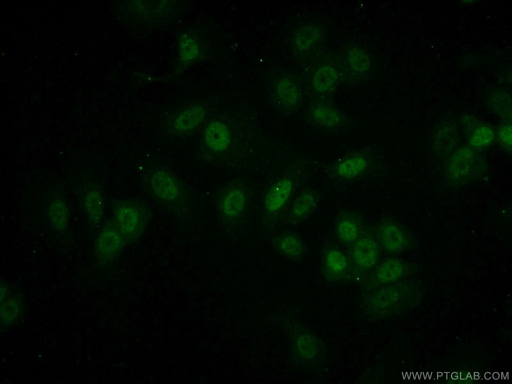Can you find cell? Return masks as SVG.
Segmentation results:
<instances>
[{
  "mask_svg": "<svg viewBox=\"0 0 512 384\" xmlns=\"http://www.w3.org/2000/svg\"><path fill=\"white\" fill-rule=\"evenodd\" d=\"M486 168V161L479 150L464 146L457 148L450 156L446 174L452 184L460 185L482 176Z\"/></svg>",
  "mask_w": 512,
  "mask_h": 384,
  "instance_id": "6da1fadb",
  "label": "cell"
},
{
  "mask_svg": "<svg viewBox=\"0 0 512 384\" xmlns=\"http://www.w3.org/2000/svg\"><path fill=\"white\" fill-rule=\"evenodd\" d=\"M114 222L128 243L138 240L148 225L151 212L145 205L133 200H122L114 208Z\"/></svg>",
  "mask_w": 512,
  "mask_h": 384,
  "instance_id": "7a4b0ae2",
  "label": "cell"
},
{
  "mask_svg": "<svg viewBox=\"0 0 512 384\" xmlns=\"http://www.w3.org/2000/svg\"><path fill=\"white\" fill-rule=\"evenodd\" d=\"M127 244L114 221L108 223L98 234L95 243L98 260L103 264L112 262Z\"/></svg>",
  "mask_w": 512,
  "mask_h": 384,
  "instance_id": "3957f363",
  "label": "cell"
},
{
  "mask_svg": "<svg viewBox=\"0 0 512 384\" xmlns=\"http://www.w3.org/2000/svg\"><path fill=\"white\" fill-rule=\"evenodd\" d=\"M460 122L464 129L468 146L480 150L492 144L496 137L493 128L470 114L463 115Z\"/></svg>",
  "mask_w": 512,
  "mask_h": 384,
  "instance_id": "277c9868",
  "label": "cell"
},
{
  "mask_svg": "<svg viewBox=\"0 0 512 384\" xmlns=\"http://www.w3.org/2000/svg\"><path fill=\"white\" fill-rule=\"evenodd\" d=\"M434 131L432 144L436 153L440 156H450L457 148L460 134L456 122L452 120H444Z\"/></svg>",
  "mask_w": 512,
  "mask_h": 384,
  "instance_id": "5b68a950",
  "label": "cell"
},
{
  "mask_svg": "<svg viewBox=\"0 0 512 384\" xmlns=\"http://www.w3.org/2000/svg\"><path fill=\"white\" fill-rule=\"evenodd\" d=\"M150 186L154 195L166 203H175L182 196L180 186L170 172L162 170L154 172L150 177Z\"/></svg>",
  "mask_w": 512,
  "mask_h": 384,
  "instance_id": "8992f818",
  "label": "cell"
},
{
  "mask_svg": "<svg viewBox=\"0 0 512 384\" xmlns=\"http://www.w3.org/2000/svg\"><path fill=\"white\" fill-rule=\"evenodd\" d=\"M377 236L382 248L388 252L396 253L406 249L409 244L408 236L396 224L386 220L378 228Z\"/></svg>",
  "mask_w": 512,
  "mask_h": 384,
  "instance_id": "52a82bcc",
  "label": "cell"
},
{
  "mask_svg": "<svg viewBox=\"0 0 512 384\" xmlns=\"http://www.w3.org/2000/svg\"><path fill=\"white\" fill-rule=\"evenodd\" d=\"M353 244L352 257L358 266L368 269L377 263L380 254V247L373 236H361Z\"/></svg>",
  "mask_w": 512,
  "mask_h": 384,
  "instance_id": "ba28073f",
  "label": "cell"
},
{
  "mask_svg": "<svg viewBox=\"0 0 512 384\" xmlns=\"http://www.w3.org/2000/svg\"><path fill=\"white\" fill-rule=\"evenodd\" d=\"M292 182L288 178H283L274 184L267 192L264 205L269 212H276L287 202L292 190Z\"/></svg>",
  "mask_w": 512,
  "mask_h": 384,
  "instance_id": "9c48e42d",
  "label": "cell"
},
{
  "mask_svg": "<svg viewBox=\"0 0 512 384\" xmlns=\"http://www.w3.org/2000/svg\"><path fill=\"white\" fill-rule=\"evenodd\" d=\"M230 131L224 123L214 121L207 126L204 139L209 148L216 152H222L230 145Z\"/></svg>",
  "mask_w": 512,
  "mask_h": 384,
  "instance_id": "30bf717a",
  "label": "cell"
},
{
  "mask_svg": "<svg viewBox=\"0 0 512 384\" xmlns=\"http://www.w3.org/2000/svg\"><path fill=\"white\" fill-rule=\"evenodd\" d=\"M276 249L282 255L291 260H301L306 248L302 239L292 232H286L278 236L274 240Z\"/></svg>",
  "mask_w": 512,
  "mask_h": 384,
  "instance_id": "8fae6325",
  "label": "cell"
},
{
  "mask_svg": "<svg viewBox=\"0 0 512 384\" xmlns=\"http://www.w3.org/2000/svg\"><path fill=\"white\" fill-rule=\"evenodd\" d=\"M362 226L360 220L356 214L350 212L342 216L336 224L338 239L346 244H354L360 236Z\"/></svg>",
  "mask_w": 512,
  "mask_h": 384,
  "instance_id": "7c38bea8",
  "label": "cell"
},
{
  "mask_svg": "<svg viewBox=\"0 0 512 384\" xmlns=\"http://www.w3.org/2000/svg\"><path fill=\"white\" fill-rule=\"evenodd\" d=\"M246 196L239 188L228 190L223 196L220 204L222 213L227 218H234L243 212L246 205Z\"/></svg>",
  "mask_w": 512,
  "mask_h": 384,
  "instance_id": "4fadbf2b",
  "label": "cell"
},
{
  "mask_svg": "<svg viewBox=\"0 0 512 384\" xmlns=\"http://www.w3.org/2000/svg\"><path fill=\"white\" fill-rule=\"evenodd\" d=\"M84 206L90 224L93 226L99 224L104 212V200L97 190L88 191L84 198Z\"/></svg>",
  "mask_w": 512,
  "mask_h": 384,
  "instance_id": "5bb4252c",
  "label": "cell"
},
{
  "mask_svg": "<svg viewBox=\"0 0 512 384\" xmlns=\"http://www.w3.org/2000/svg\"><path fill=\"white\" fill-rule=\"evenodd\" d=\"M206 110L202 106H194L181 112L174 122V129L179 132H186L197 128L202 122Z\"/></svg>",
  "mask_w": 512,
  "mask_h": 384,
  "instance_id": "9a60e30c",
  "label": "cell"
},
{
  "mask_svg": "<svg viewBox=\"0 0 512 384\" xmlns=\"http://www.w3.org/2000/svg\"><path fill=\"white\" fill-rule=\"evenodd\" d=\"M318 202L315 192L306 190L302 192L295 200L290 214L292 219L297 221L304 219L314 210Z\"/></svg>",
  "mask_w": 512,
  "mask_h": 384,
  "instance_id": "2e32d148",
  "label": "cell"
},
{
  "mask_svg": "<svg viewBox=\"0 0 512 384\" xmlns=\"http://www.w3.org/2000/svg\"><path fill=\"white\" fill-rule=\"evenodd\" d=\"M368 166L366 158L360 154L346 158L336 167L338 175L342 178H354L364 173Z\"/></svg>",
  "mask_w": 512,
  "mask_h": 384,
  "instance_id": "e0dca14e",
  "label": "cell"
},
{
  "mask_svg": "<svg viewBox=\"0 0 512 384\" xmlns=\"http://www.w3.org/2000/svg\"><path fill=\"white\" fill-rule=\"evenodd\" d=\"M406 264L398 258L386 260L379 266L376 272L377 280L388 284L398 280L404 273Z\"/></svg>",
  "mask_w": 512,
  "mask_h": 384,
  "instance_id": "ac0fdd59",
  "label": "cell"
},
{
  "mask_svg": "<svg viewBox=\"0 0 512 384\" xmlns=\"http://www.w3.org/2000/svg\"><path fill=\"white\" fill-rule=\"evenodd\" d=\"M48 214L52 226L58 232L66 230L68 222V209L66 202L60 198L53 200L50 204Z\"/></svg>",
  "mask_w": 512,
  "mask_h": 384,
  "instance_id": "d6986e66",
  "label": "cell"
},
{
  "mask_svg": "<svg viewBox=\"0 0 512 384\" xmlns=\"http://www.w3.org/2000/svg\"><path fill=\"white\" fill-rule=\"evenodd\" d=\"M276 94L280 103L285 107L296 106L299 100L300 94L296 84L290 80L284 78L277 84Z\"/></svg>",
  "mask_w": 512,
  "mask_h": 384,
  "instance_id": "ffe728a7",
  "label": "cell"
},
{
  "mask_svg": "<svg viewBox=\"0 0 512 384\" xmlns=\"http://www.w3.org/2000/svg\"><path fill=\"white\" fill-rule=\"evenodd\" d=\"M320 36V29L318 25L308 24L298 31L294 37V44L299 50H306L317 42Z\"/></svg>",
  "mask_w": 512,
  "mask_h": 384,
  "instance_id": "44dd1931",
  "label": "cell"
},
{
  "mask_svg": "<svg viewBox=\"0 0 512 384\" xmlns=\"http://www.w3.org/2000/svg\"><path fill=\"white\" fill-rule=\"evenodd\" d=\"M312 116L318 124L326 128H335L342 122V117L334 108L326 106H319L316 107Z\"/></svg>",
  "mask_w": 512,
  "mask_h": 384,
  "instance_id": "7402d4cb",
  "label": "cell"
},
{
  "mask_svg": "<svg viewBox=\"0 0 512 384\" xmlns=\"http://www.w3.org/2000/svg\"><path fill=\"white\" fill-rule=\"evenodd\" d=\"M338 78L336 70L330 66L319 68L315 72L312 85L314 90L318 92H326L334 85Z\"/></svg>",
  "mask_w": 512,
  "mask_h": 384,
  "instance_id": "603a6c76",
  "label": "cell"
},
{
  "mask_svg": "<svg viewBox=\"0 0 512 384\" xmlns=\"http://www.w3.org/2000/svg\"><path fill=\"white\" fill-rule=\"evenodd\" d=\"M489 105L504 121H511V99L508 94L497 92L492 94L489 98Z\"/></svg>",
  "mask_w": 512,
  "mask_h": 384,
  "instance_id": "cb8c5ba5",
  "label": "cell"
},
{
  "mask_svg": "<svg viewBox=\"0 0 512 384\" xmlns=\"http://www.w3.org/2000/svg\"><path fill=\"white\" fill-rule=\"evenodd\" d=\"M324 261L327 270L335 274L344 272L348 266L346 255L340 250L336 248L326 250L324 255Z\"/></svg>",
  "mask_w": 512,
  "mask_h": 384,
  "instance_id": "d4e9b609",
  "label": "cell"
},
{
  "mask_svg": "<svg viewBox=\"0 0 512 384\" xmlns=\"http://www.w3.org/2000/svg\"><path fill=\"white\" fill-rule=\"evenodd\" d=\"M3 301L1 302V323L8 325L14 322L20 316L22 304L20 300L14 297H7Z\"/></svg>",
  "mask_w": 512,
  "mask_h": 384,
  "instance_id": "484cf974",
  "label": "cell"
},
{
  "mask_svg": "<svg viewBox=\"0 0 512 384\" xmlns=\"http://www.w3.org/2000/svg\"><path fill=\"white\" fill-rule=\"evenodd\" d=\"M348 58L351 68L356 72H366L370 68V61L368 55L359 48H352L348 52Z\"/></svg>",
  "mask_w": 512,
  "mask_h": 384,
  "instance_id": "4316f807",
  "label": "cell"
},
{
  "mask_svg": "<svg viewBox=\"0 0 512 384\" xmlns=\"http://www.w3.org/2000/svg\"><path fill=\"white\" fill-rule=\"evenodd\" d=\"M398 296L396 288L386 286L376 292L372 300V305L378 309H384L394 303Z\"/></svg>",
  "mask_w": 512,
  "mask_h": 384,
  "instance_id": "83f0119b",
  "label": "cell"
},
{
  "mask_svg": "<svg viewBox=\"0 0 512 384\" xmlns=\"http://www.w3.org/2000/svg\"><path fill=\"white\" fill-rule=\"evenodd\" d=\"M180 51L182 60L186 62L194 60L200 53V48L197 42L186 35L181 38Z\"/></svg>",
  "mask_w": 512,
  "mask_h": 384,
  "instance_id": "f1b7e54d",
  "label": "cell"
},
{
  "mask_svg": "<svg viewBox=\"0 0 512 384\" xmlns=\"http://www.w3.org/2000/svg\"><path fill=\"white\" fill-rule=\"evenodd\" d=\"M298 347L301 354L306 358H313L318 354V342L314 338L309 334H304L300 337L298 341Z\"/></svg>",
  "mask_w": 512,
  "mask_h": 384,
  "instance_id": "f546056e",
  "label": "cell"
},
{
  "mask_svg": "<svg viewBox=\"0 0 512 384\" xmlns=\"http://www.w3.org/2000/svg\"><path fill=\"white\" fill-rule=\"evenodd\" d=\"M496 138L502 148L508 152H512V123L504 121L497 130Z\"/></svg>",
  "mask_w": 512,
  "mask_h": 384,
  "instance_id": "4dcf8cb0",
  "label": "cell"
},
{
  "mask_svg": "<svg viewBox=\"0 0 512 384\" xmlns=\"http://www.w3.org/2000/svg\"><path fill=\"white\" fill-rule=\"evenodd\" d=\"M0 290V299L2 302L8 297V289L6 284H3L2 283H1Z\"/></svg>",
  "mask_w": 512,
  "mask_h": 384,
  "instance_id": "1f68e13d",
  "label": "cell"
}]
</instances>
